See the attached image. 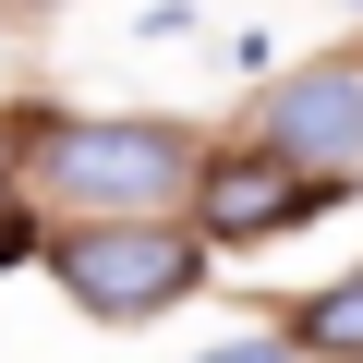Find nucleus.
<instances>
[{
    "label": "nucleus",
    "instance_id": "obj_7",
    "mask_svg": "<svg viewBox=\"0 0 363 363\" xmlns=\"http://www.w3.org/2000/svg\"><path fill=\"white\" fill-rule=\"evenodd\" d=\"M194 363H303V351H291V327H255V339H218V351H194Z\"/></svg>",
    "mask_w": 363,
    "mask_h": 363
},
{
    "label": "nucleus",
    "instance_id": "obj_6",
    "mask_svg": "<svg viewBox=\"0 0 363 363\" xmlns=\"http://www.w3.org/2000/svg\"><path fill=\"white\" fill-rule=\"evenodd\" d=\"M0 267H49V230H37V206L0 182Z\"/></svg>",
    "mask_w": 363,
    "mask_h": 363
},
{
    "label": "nucleus",
    "instance_id": "obj_4",
    "mask_svg": "<svg viewBox=\"0 0 363 363\" xmlns=\"http://www.w3.org/2000/svg\"><path fill=\"white\" fill-rule=\"evenodd\" d=\"M255 145L291 157V169H315V182H351V169H363V61H303V73H279L267 109H255Z\"/></svg>",
    "mask_w": 363,
    "mask_h": 363
},
{
    "label": "nucleus",
    "instance_id": "obj_5",
    "mask_svg": "<svg viewBox=\"0 0 363 363\" xmlns=\"http://www.w3.org/2000/svg\"><path fill=\"white\" fill-rule=\"evenodd\" d=\"M291 351H315V363H363V267L291 303Z\"/></svg>",
    "mask_w": 363,
    "mask_h": 363
},
{
    "label": "nucleus",
    "instance_id": "obj_1",
    "mask_svg": "<svg viewBox=\"0 0 363 363\" xmlns=\"http://www.w3.org/2000/svg\"><path fill=\"white\" fill-rule=\"evenodd\" d=\"M37 169V194H61L73 218H169V206H194V182H206V145L194 121H49L25 145Z\"/></svg>",
    "mask_w": 363,
    "mask_h": 363
},
{
    "label": "nucleus",
    "instance_id": "obj_9",
    "mask_svg": "<svg viewBox=\"0 0 363 363\" xmlns=\"http://www.w3.org/2000/svg\"><path fill=\"white\" fill-rule=\"evenodd\" d=\"M351 13H363V0H351Z\"/></svg>",
    "mask_w": 363,
    "mask_h": 363
},
{
    "label": "nucleus",
    "instance_id": "obj_8",
    "mask_svg": "<svg viewBox=\"0 0 363 363\" xmlns=\"http://www.w3.org/2000/svg\"><path fill=\"white\" fill-rule=\"evenodd\" d=\"M13 13H61V0H13Z\"/></svg>",
    "mask_w": 363,
    "mask_h": 363
},
{
    "label": "nucleus",
    "instance_id": "obj_2",
    "mask_svg": "<svg viewBox=\"0 0 363 363\" xmlns=\"http://www.w3.org/2000/svg\"><path fill=\"white\" fill-rule=\"evenodd\" d=\"M49 279L97 327H145L206 279V230L194 218H73V230H49Z\"/></svg>",
    "mask_w": 363,
    "mask_h": 363
},
{
    "label": "nucleus",
    "instance_id": "obj_3",
    "mask_svg": "<svg viewBox=\"0 0 363 363\" xmlns=\"http://www.w3.org/2000/svg\"><path fill=\"white\" fill-rule=\"evenodd\" d=\"M327 206H339V182L267 157L255 133H242V145H206V182H194V230H206V242H291V230H315Z\"/></svg>",
    "mask_w": 363,
    "mask_h": 363
}]
</instances>
